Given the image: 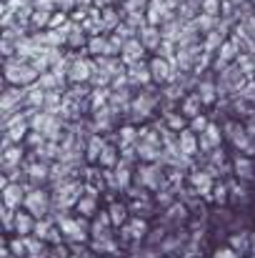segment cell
<instances>
[{"label": "cell", "mask_w": 255, "mask_h": 258, "mask_svg": "<svg viewBox=\"0 0 255 258\" xmlns=\"http://www.w3.org/2000/svg\"><path fill=\"white\" fill-rule=\"evenodd\" d=\"M5 78L13 86L28 88V86H33V83H38L40 73L35 71V66L30 60H20V58L13 60V58H8V63H5Z\"/></svg>", "instance_id": "1"}, {"label": "cell", "mask_w": 255, "mask_h": 258, "mask_svg": "<svg viewBox=\"0 0 255 258\" xmlns=\"http://www.w3.org/2000/svg\"><path fill=\"white\" fill-rule=\"evenodd\" d=\"M165 183H168V171L163 168L160 161H155V163H140L135 168V185H143V188L158 193L160 188H165Z\"/></svg>", "instance_id": "2"}, {"label": "cell", "mask_w": 255, "mask_h": 258, "mask_svg": "<svg viewBox=\"0 0 255 258\" xmlns=\"http://www.w3.org/2000/svg\"><path fill=\"white\" fill-rule=\"evenodd\" d=\"M25 211H30L35 218H45L53 208V193H48L43 185L28 183V196H25Z\"/></svg>", "instance_id": "3"}, {"label": "cell", "mask_w": 255, "mask_h": 258, "mask_svg": "<svg viewBox=\"0 0 255 258\" xmlns=\"http://www.w3.org/2000/svg\"><path fill=\"white\" fill-rule=\"evenodd\" d=\"M148 221L140 216H133L125 226H120V241L123 243H138L140 238H148Z\"/></svg>", "instance_id": "4"}, {"label": "cell", "mask_w": 255, "mask_h": 258, "mask_svg": "<svg viewBox=\"0 0 255 258\" xmlns=\"http://www.w3.org/2000/svg\"><path fill=\"white\" fill-rule=\"evenodd\" d=\"M0 190H3V203H5V206H10V208H18V211L25 206L28 183H15V180H10V183H8V185H3Z\"/></svg>", "instance_id": "5"}, {"label": "cell", "mask_w": 255, "mask_h": 258, "mask_svg": "<svg viewBox=\"0 0 255 258\" xmlns=\"http://www.w3.org/2000/svg\"><path fill=\"white\" fill-rule=\"evenodd\" d=\"M148 48L140 43V38H130V40H125L123 43V50H120V60L125 63V66H130V63H138V60H143V53H145Z\"/></svg>", "instance_id": "6"}, {"label": "cell", "mask_w": 255, "mask_h": 258, "mask_svg": "<svg viewBox=\"0 0 255 258\" xmlns=\"http://www.w3.org/2000/svg\"><path fill=\"white\" fill-rule=\"evenodd\" d=\"M93 71H95V63H90L88 58L75 55V60L70 63V73H68V76H70L73 83H85V81H90Z\"/></svg>", "instance_id": "7"}, {"label": "cell", "mask_w": 255, "mask_h": 258, "mask_svg": "<svg viewBox=\"0 0 255 258\" xmlns=\"http://www.w3.org/2000/svg\"><path fill=\"white\" fill-rule=\"evenodd\" d=\"M25 166H28V175H30V183H33V185H45V183H50V163H48V161L35 158L33 163H25Z\"/></svg>", "instance_id": "8"}, {"label": "cell", "mask_w": 255, "mask_h": 258, "mask_svg": "<svg viewBox=\"0 0 255 258\" xmlns=\"http://www.w3.org/2000/svg\"><path fill=\"white\" fill-rule=\"evenodd\" d=\"M200 151H205V153H210V151H215V148H220V141H223V133H220V128L215 125V123H210L203 133H200Z\"/></svg>", "instance_id": "9"}, {"label": "cell", "mask_w": 255, "mask_h": 258, "mask_svg": "<svg viewBox=\"0 0 255 258\" xmlns=\"http://www.w3.org/2000/svg\"><path fill=\"white\" fill-rule=\"evenodd\" d=\"M138 38H140V43H143L148 50H158L160 43H163V30H160L158 25H145V28L138 30Z\"/></svg>", "instance_id": "10"}, {"label": "cell", "mask_w": 255, "mask_h": 258, "mask_svg": "<svg viewBox=\"0 0 255 258\" xmlns=\"http://www.w3.org/2000/svg\"><path fill=\"white\" fill-rule=\"evenodd\" d=\"M178 148H180L183 156L193 158V156L200 151V141H198V136H195L193 131H180V133H178Z\"/></svg>", "instance_id": "11"}, {"label": "cell", "mask_w": 255, "mask_h": 258, "mask_svg": "<svg viewBox=\"0 0 255 258\" xmlns=\"http://www.w3.org/2000/svg\"><path fill=\"white\" fill-rule=\"evenodd\" d=\"M35 216L30 213V211H18V216H15V226H13V233L15 236H33V231H35Z\"/></svg>", "instance_id": "12"}, {"label": "cell", "mask_w": 255, "mask_h": 258, "mask_svg": "<svg viewBox=\"0 0 255 258\" xmlns=\"http://www.w3.org/2000/svg\"><path fill=\"white\" fill-rule=\"evenodd\" d=\"M148 81H153V73H150V66H145L143 60H138V63H130L128 66V83H140V86H145Z\"/></svg>", "instance_id": "13"}, {"label": "cell", "mask_w": 255, "mask_h": 258, "mask_svg": "<svg viewBox=\"0 0 255 258\" xmlns=\"http://www.w3.org/2000/svg\"><path fill=\"white\" fill-rule=\"evenodd\" d=\"M25 161V151L20 143H8L3 146V168H10V166H20Z\"/></svg>", "instance_id": "14"}, {"label": "cell", "mask_w": 255, "mask_h": 258, "mask_svg": "<svg viewBox=\"0 0 255 258\" xmlns=\"http://www.w3.org/2000/svg\"><path fill=\"white\" fill-rule=\"evenodd\" d=\"M230 248H235L240 256L253 253V233L250 231H235L230 236Z\"/></svg>", "instance_id": "15"}, {"label": "cell", "mask_w": 255, "mask_h": 258, "mask_svg": "<svg viewBox=\"0 0 255 258\" xmlns=\"http://www.w3.org/2000/svg\"><path fill=\"white\" fill-rule=\"evenodd\" d=\"M233 171L240 180H250V178H255V161L250 156H238L233 161Z\"/></svg>", "instance_id": "16"}, {"label": "cell", "mask_w": 255, "mask_h": 258, "mask_svg": "<svg viewBox=\"0 0 255 258\" xmlns=\"http://www.w3.org/2000/svg\"><path fill=\"white\" fill-rule=\"evenodd\" d=\"M105 146H108L105 138L98 136V133H93V136L88 138V143H85V158H88L90 163H98V161H100V153H103Z\"/></svg>", "instance_id": "17"}, {"label": "cell", "mask_w": 255, "mask_h": 258, "mask_svg": "<svg viewBox=\"0 0 255 258\" xmlns=\"http://www.w3.org/2000/svg\"><path fill=\"white\" fill-rule=\"evenodd\" d=\"M188 206L183 203V201H175V203H170L168 208H165V221L173 223V226H180L183 221H188Z\"/></svg>", "instance_id": "18"}, {"label": "cell", "mask_w": 255, "mask_h": 258, "mask_svg": "<svg viewBox=\"0 0 255 258\" xmlns=\"http://www.w3.org/2000/svg\"><path fill=\"white\" fill-rule=\"evenodd\" d=\"M90 248L95 253H118V241H113V233L100 236V238H90Z\"/></svg>", "instance_id": "19"}, {"label": "cell", "mask_w": 255, "mask_h": 258, "mask_svg": "<svg viewBox=\"0 0 255 258\" xmlns=\"http://www.w3.org/2000/svg\"><path fill=\"white\" fill-rule=\"evenodd\" d=\"M98 198H100V196H90V193H83V198L78 201L75 211H78L80 216L95 218V213H98Z\"/></svg>", "instance_id": "20"}, {"label": "cell", "mask_w": 255, "mask_h": 258, "mask_svg": "<svg viewBox=\"0 0 255 258\" xmlns=\"http://www.w3.org/2000/svg\"><path fill=\"white\" fill-rule=\"evenodd\" d=\"M118 163H120V148H115V146H105L103 153H100L98 166H100V168H115Z\"/></svg>", "instance_id": "21"}, {"label": "cell", "mask_w": 255, "mask_h": 258, "mask_svg": "<svg viewBox=\"0 0 255 258\" xmlns=\"http://www.w3.org/2000/svg\"><path fill=\"white\" fill-rule=\"evenodd\" d=\"M128 208H130V213H133V216H140V218H150V216H153V211H155L148 196H145V198H135Z\"/></svg>", "instance_id": "22"}, {"label": "cell", "mask_w": 255, "mask_h": 258, "mask_svg": "<svg viewBox=\"0 0 255 258\" xmlns=\"http://www.w3.org/2000/svg\"><path fill=\"white\" fill-rule=\"evenodd\" d=\"M108 211H110V218H113V226H125V223L130 221V218H128V213H130V208H128L125 203H118V201H115V203H110V208H108Z\"/></svg>", "instance_id": "23"}, {"label": "cell", "mask_w": 255, "mask_h": 258, "mask_svg": "<svg viewBox=\"0 0 255 258\" xmlns=\"http://www.w3.org/2000/svg\"><path fill=\"white\" fill-rule=\"evenodd\" d=\"M200 105H203L200 95L193 93V95H188V98L183 100V113H185L188 118H195V115H200Z\"/></svg>", "instance_id": "24"}, {"label": "cell", "mask_w": 255, "mask_h": 258, "mask_svg": "<svg viewBox=\"0 0 255 258\" xmlns=\"http://www.w3.org/2000/svg\"><path fill=\"white\" fill-rule=\"evenodd\" d=\"M118 141H120V146H135L140 141V131H135L133 125H123L118 131Z\"/></svg>", "instance_id": "25"}, {"label": "cell", "mask_w": 255, "mask_h": 258, "mask_svg": "<svg viewBox=\"0 0 255 258\" xmlns=\"http://www.w3.org/2000/svg\"><path fill=\"white\" fill-rule=\"evenodd\" d=\"M108 45H110L108 38H103V35H90L88 50H90L93 55H108Z\"/></svg>", "instance_id": "26"}, {"label": "cell", "mask_w": 255, "mask_h": 258, "mask_svg": "<svg viewBox=\"0 0 255 258\" xmlns=\"http://www.w3.org/2000/svg\"><path fill=\"white\" fill-rule=\"evenodd\" d=\"M10 251H13L15 258H28L30 256V251H28V238H25V236H15V238L10 241Z\"/></svg>", "instance_id": "27"}, {"label": "cell", "mask_w": 255, "mask_h": 258, "mask_svg": "<svg viewBox=\"0 0 255 258\" xmlns=\"http://www.w3.org/2000/svg\"><path fill=\"white\" fill-rule=\"evenodd\" d=\"M198 95L203 103H215V95H218V86H213L210 81H203L198 86Z\"/></svg>", "instance_id": "28"}, {"label": "cell", "mask_w": 255, "mask_h": 258, "mask_svg": "<svg viewBox=\"0 0 255 258\" xmlns=\"http://www.w3.org/2000/svg\"><path fill=\"white\" fill-rule=\"evenodd\" d=\"M228 193H230V185H228V183H215L210 201H215V203H228V198H230Z\"/></svg>", "instance_id": "29"}, {"label": "cell", "mask_w": 255, "mask_h": 258, "mask_svg": "<svg viewBox=\"0 0 255 258\" xmlns=\"http://www.w3.org/2000/svg\"><path fill=\"white\" fill-rule=\"evenodd\" d=\"M0 216H3L5 231H8V233H13V226H15V216H18V208H10V206H5V203H3V211H0Z\"/></svg>", "instance_id": "30"}, {"label": "cell", "mask_w": 255, "mask_h": 258, "mask_svg": "<svg viewBox=\"0 0 255 258\" xmlns=\"http://www.w3.org/2000/svg\"><path fill=\"white\" fill-rule=\"evenodd\" d=\"M70 256H73V251H70V246H65V241L50 246V258H70Z\"/></svg>", "instance_id": "31"}, {"label": "cell", "mask_w": 255, "mask_h": 258, "mask_svg": "<svg viewBox=\"0 0 255 258\" xmlns=\"http://www.w3.org/2000/svg\"><path fill=\"white\" fill-rule=\"evenodd\" d=\"M50 18H53V13H48V10H35L30 20H33V25L45 28V25H50Z\"/></svg>", "instance_id": "32"}, {"label": "cell", "mask_w": 255, "mask_h": 258, "mask_svg": "<svg viewBox=\"0 0 255 258\" xmlns=\"http://www.w3.org/2000/svg\"><path fill=\"white\" fill-rule=\"evenodd\" d=\"M208 125H210V123H208L205 115H195V118H190V131H193V133H203Z\"/></svg>", "instance_id": "33"}, {"label": "cell", "mask_w": 255, "mask_h": 258, "mask_svg": "<svg viewBox=\"0 0 255 258\" xmlns=\"http://www.w3.org/2000/svg\"><path fill=\"white\" fill-rule=\"evenodd\" d=\"M65 25H68V13H63V10L58 13V10H55L53 18H50V25H48V28H65Z\"/></svg>", "instance_id": "34"}, {"label": "cell", "mask_w": 255, "mask_h": 258, "mask_svg": "<svg viewBox=\"0 0 255 258\" xmlns=\"http://www.w3.org/2000/svg\"><path fill=\"white\" fill-rule=\"evenodd\" d=\"M200 10L215 18V15L220 13V0H203V5H200Z\"/></svg>", "instance_id": "35"}, {"label": "cell", "mask_w": 255, "mask_h": 258, "mask_svg": "<svg viewBox=\"0 0 255 258\" xmlns=\"http://www.w3.org/2000/svg\"><path fill=\"white\" fill-rule=\"evenodd\" d=\"M165 120H168L170 131H175V133H180V131H183V125H185V120H183L180 115H173V113H168V115H165Z\"/></svg>", "instance_id": "36"}, {"label": "cell", "mask_w": 255, "mask_h": 258, "mask_svg": "<svg viewBox=\"0 0 255 258\" xmlns=\"http://www.w3.org/2000/svg\"><path fill=\"white\" fill-rule=\"evenodd\" d=\"M213 258H240V253L235 251V248H230V246H223V248H218Z\"/></svg>", "instance_id": "37"}, {"label": "cell", "mask_w": 255, "mask_h": 258, "mask_svg": "<svg viewBox=\"0 0 255 258\" xmlns=\"http://www.w3.org/2000/svg\"><path fill=\"white\" fill-rule=\"evenodd\" d=\"M75 5H78V0H58V8H60L63 13H70Z\"/></svg>", "instance_id": "38"}, {"label": "cell", "mask_w": 255, "mask_h": 258, "mask_svg": "<svg viewBox=\"0 0 255 258\" xmlns=\"http://www.w3.org/2000/svg\"><path fill=\"white\" fill-rule=\"evenodd\" d=\"M245 128H248V133L255 138V118H248V125H245Z\"/></svg>", "instance_id": "39"}, {"label": "cell", "mask_w": 255, "mask_h": 258, "mask_svg": "<svg viewBox=\"0 0 255 258\" xmlns=\"http://www.w3.org/2000/svg\"><path fill=\"white\" fill-rule=\"evenodd\" d=\"M90 3H93V0H78V5H80V8H90Z\"/></svg>", "instance_id": "40"}, {"label": "cell", "mask_w": 255, "mask_h": 258, "mask_svg": "<svg viewBox=\"0 0 255 258\" xmlns=\"http://www.w3.org/2000/svg\"><path fill=\"white\" fill-rule=\"evenodd\" d=\"M253 256H255V236H253Z\"/></svg>", "instance_id": "41"}, {"label": "cell", "mask_w": 255, "mask_h": 258, "mask_svg": "<svg viewBox=\"0 0 255 258\" xmlns=\"http://www.w3.org/2000/svg\"><path fill=\"white\" fill-rule=\"evenodd\" d=\"M233 3H245V0H233Z\"/></svg>", "instance_id": "42"}]
</instances>
